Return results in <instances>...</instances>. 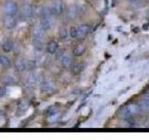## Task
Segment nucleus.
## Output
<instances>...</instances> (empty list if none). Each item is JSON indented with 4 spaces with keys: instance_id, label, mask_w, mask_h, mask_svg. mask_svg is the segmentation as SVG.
Wrapping results in <instances>:
<instances>
[{
    "instance_id": "obj_1",
    "label": "nucleus",
    "mask_w": 149,
    "mask_h": 140,
    "mask_svg": "<svg viewBox=\"0 0 149 140\" xmlns=\"http://www.w3.org/2000/svg\"><path fill=\"white\" fill-rule=\"evenodd\" d=\"M140 110H141V106L132 103V104H130L124 107L122 110V116L125 119H127L130 118V117H132L135 114H138Z\"/></svg>"
},
{
    "instance_id": "obj_2",
    "label": "nucleus",
    "mask_w": 149,
    "mask_h": 140,
    "mask_svg": "<svg viewBox=\"0 0 149 140\" xmlns=\"http://www.w3.org/2000/svg\"><path fill=\"white\" fill-rule=\"evenodd\" d=\"M64 9V5L62 1H55L51 4V6L49 7V11L51 15H61L63 12Z\"/></svg>"
},
{
    "instance_id": "obj_3",
    "label": "nucleus",
    "mask_w": 149,
    "mask_h": 140,
    "mask_svg": "<svg viewBox=\"0 0 149 140\" xmlns=\"http://www.w3.org/2000/svg\"><path fill=\"white\" fill-rule=\"evenodd\" d=\"M91 32V26L88 24H81L77 27V38L82 39L86 37Z\"/></svg>"
},
{
    "instance_id": "obj_4",
    "label": "nucleus",
    "mask_w": 149,
    "mask_h": 140,
    "mask_svg": "<svg viewBox=\"0 0 149 140\" xmlns=\"http://www.w3.org/2000/svg\"><path fill=\"white\" fill-rule=\"evenodd\" d=\"M4 9H5V12H6L7 15H14V14L17 12L18 8H17L16 3L9 1V2L6 3V5H5V7H4Z\"/></svg>"
},
{
    "instance_id": "obj_5",
    "label": "nucleus",
    "mask_w": 149,
    "mask_h": 140,
    "mask_svg": "<svg viewBox=\"0 0 149 140\" xmlns=\"http://www.w3.org/2000/svg\"><path fill=\"white\" fill-rule=\"evenodd\" d=\"M3 22H4V26L7 29H12V28L16 26V20L12 17V15H7L4 18Z\"/></svg>"
},
{
    "instance_id": "obj_6",
    "label": "nucleus",
    "mask_w": 149,
    "mask_h": 140,
    "mask_svg": "<svg viewBox=\"0 0 149 140\" xmlns=\"http://www.w3.org/2000/svg\"><path fill=\"white\" fill-rule=\"evenodd\" d=\"M84 67H85V64H84L83 62H77L71 65V71L73 74L77 75L83 71Z\"/></svg>"
},
{
    "instance_id": "obj_7",
    "label": "nucleus",
    "mask_w": 149,
    "mask_h": 140,
    "mask_svg": "<svg viewBox=\"0 0 149 140\" xmlns=\"http://www.w3.org/2000/svg\"><path fill=\"white\" fill-rule=\"evenodd\" d=\"M55 88V84L53 81L51 80H44L41 84V89L43 92H49L51 91H53V89Z\"/></svg>"
},
{
    "instance_id": "obj_8",
    "label": "nucleus",
    "mask_w": 149,
    "mask_h": 140,
    "mask_svg": "<svg viewBox=\"0 0 149 140\" xmlns=\"http://www.w3.org/2000/svg\"><path fill=\"white\" fill-rule=\"evenodd\" d=\"M40 25L45 31H47V30H49L50 28L52 27L53 22H52V21H51V19L49 18V17H44V18L41 19Z\"/></svg>"
},
{
    "instance_id": "obj_9",
    "label": "nucleus",
    "mask_w": 149,
    "mask_h": 140,
    "mask_svg": "<svg viewBox=\"0 0 149 140\" xmlns=\"http://www.w3.org/2000/svg\"><path fill=\"white\" fill-rule=\"evenodd\" d=\"M32 34L34 36V37L42 38L45 35V30L41 27V25H36L32 28Z\"/></svg>"
},
{
    "instance_id": "obj_10",
    "label": "nucleus",
    "mask_w": 149,
    "mask_h": 140,
    "mask_svg": "<svg viewBox=\"0 0 149 140\" xmlns=\"http://www.w3.org/2000/svg\"><path fill=\"white\" fill-rule=\"evenodd\" d=\"M22 15L25 18H30L33 15V8L31 5L25 4L22 8Z\"/></svg>"
},
{
    "instance_id": "obj_11",
    "label": "nucleus",
    "mask_w": 149,
    "mask_h": 140,
    "mask_svg": "<svg viewBox=\"0 0 149 140\" xmlns=\"http://www.w3.org/2000/svg\"><path fill=\"white\" fill-rule=\"evenodd\" d=\"M61 63H62V65L65 68H69L71 67V65L73 64V59L70 55L65 54L62 57V60H61Z\"/></svg>"
},
{
    "instance_id": "obj_12",
    "label": "nucleus",
    "mask_w": 149,
    "mask_h": 140,
    "mask_svg": "<svg viewBox=\"0 0 149 140\" xmlns=\"http://www.w3.org/2000/svg\"><path fill=\"white\" fill-rule=\"evenodd\" d=\"M58 50V43L54 40H50L47 45V50L50 54H54Z\"/></svg>"
},
{
    "instance_id": "obj_13",
    "label": "nucleus",
    "mask_w": 149,
    "mask_h": 140,
    "mask_svg": "<svg viewBox=\"0 0 149 140\" xmlns=\"http://www.w3.org/2000/svg\"><path fill=\"white\" fill-rule=\"evenodd\" d=\"M85 50H86V47H85V45H83V44H78V45H77V46L74 48L73 53H74V55H76V56H81L84 52H85Z\"/></svg>"
},
{
    "instance_id": "obj_14",
    "label": "nucleus",
    "mask_w": 149,
    "mask_h": 140,
    "mask_svg": "<svg viewBox=\"0 0 149 140\" xmlns=\"http://www.w3.org/2000/svg\"><path fill=\"white\" fill-rule=\"evenodd\" d=\"M15 66L18 71H23L25 69V60L22 58H19L15 62Z\"/></svg>"
},
{
    "instance_id": "obj_15",
    "label": "nucleus",
    "mask_w": 149,
    "mask_h": 140,
    "mask_svg": "<svg viewBox=\"0 0 149 140\" xmlns=\"http://www.w3.org/2000/svg\"><path fill=\"white\" fill-rule=\"evenodd\" d=\"M2 49L4 51H6V52H9V51H11V50L13 49V43L11 40L9 39H7L3 42L2 44Z\"/></svg>"
},
{
    "instance_id": "obj_16",
    "label": "nucleus",
    "mask_w": 149,
    "mask_h": 140,
    "mask_svg": "<svg viewBox=\"0 0 149 140\" xmlns=\"http://www.w3.org/2000/svg\"><path fill=\"white\" fill-rule=\"evenodd\" d=\"M32 43H33V46H34L36 50H41L42 49H43V47H44L43 41H42L41 38H38V37H34Z\"/></svg>"
},
{
    "instance_id": "obj_17",
    "label": "nucleus",
    "mask_w": 149,
    "mask_h": 140,
    "mask_svg": "<svg viewBox=\"0 0 149 140\" xmlns=\"http://www.w3.org/2000/svg\"><path fill=\"white\" fill-rule=\"evenodd\" d=\"M36 66V61L34 60H25V69L28 70H33Z\"/></svg>"
},
{
    "instance_id": "obj_18",
    "label": "nucleus",
    "mask_w": 149,
    "mask_h": 140,
    "mask_svg": "<svg viewBox=\"0 0 149 140\" xmlns=\"http://www.w3.org/2000/svg\"><path fill=\"white\" fill-rule=\"evenodd\" d=\"M0 64H2L5 67H8L10 65V60H9L7 56L1 55L0 56Z\"/></svg>"
},
{
    "instance_id": "obj_19",
    "label": "nucleus",
    "mask_w": 149,
    "mask_h": 140,
    "mask_svg": "<svg viewBox=\"0 0 149 140\" xmlns=\"http://www.w3.org/2000/svg\"><path fill=\"white\" fill-rule=\"evenodd\" d=\"M59 36L61 39H66L67 36H68V31L66 28H61L60 31H59Z\"/></svg>"
},
{
    "instance_id": "obj_20",
    "label": "nucleus",
    "mask_w": 149,
    "mask_h": 140,
    "mask_svg": "<svg viewBox=\"0 0 149 140\" xmlns=\"http://www.w3.org/2000/svg\"><path fill=\"white\" fill-rule=\"evenodd\" d=\"M141 106L144 109H149V95H146L143 98L141 102Z\"/></svg>"
},
{
    "instance_id": "obj_21",
    "label": "nucleus",
    "mask_w": 149,
    "mask_h": 140,
    "mask_svg": "<svg viewBox=\"0 0 149 140\" xmlns=\"http://www.w3.org/2000/svg\"><path fill=\"white\" fill-rule=\"evenodd\" d=\"M69 35L71 37H73V38H76V37L77 36V28L76 27H71L69 30Z\"/></svg>"
},
{
    "instance_id": "obj_22",
    "label": "nucleus",
    "mask_w": 149,
    "mask_h": 140,
    "mask_svg": "<svg viewBox=\"0 0 149 140\" xmlns=\"http://www.w3.org/2000/svg\"><path fill=\"white\" fill-rule=\"evenodd\" d=\"M126 120H126V125L128 127H133V126H135V121L132 117H130V118H127Z\"/></svg>"
},
{
    "instance_id": "obj_23",
    "label": "nucleus",
    "mask_w": 149,
    "mask_h": 140,
    "mask_svg": "<svg viewBox=\"0 0 149 140\" xmlns=\"http://www.w3.org/2000/svg\"><path fill=\"white\" fill-rule=\"evenodd\" d=\"M5 92H6V91H5V88L0 86V97L3 96L5 94Z\"/></svg>"
},
{
    "instance_id": "obj_24",
    "label": "nucleus",
    "mask_w": 149,
    "mask_h": 140,
    "mask_svg": "<svg viewBox=\"0 0 149 140\" xmlns=\"http://www.w3.org/2000/svg\"><path fill=\"white\" fill-rule=\"evenodd\" d=\"M129 2H130V3H134V2H137L138 0H128Z\"/></svg>"
}]
</instances>
